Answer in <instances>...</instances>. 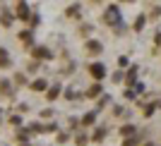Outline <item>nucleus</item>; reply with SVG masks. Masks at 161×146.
<instances>
[{
	"label": "nucleus",
	"instance_id": "obj_1",
	"mask_svg": "<svg viewBox=\"0 0 161 146\" xmlns=\"http://www.w3.org/2000/svg\"><path fill=\"white\" fill-rule=\"evenodd\" d=\"M118 19H120L118 7H111V10H108V14H106V22H118Z\"/></svg>",
	"mask_w": 161,
	"mask_h": 146
},
{
	"label": "nucleus",
	"instance_id": "obj_2",
	"mask_svg": "<svg viewBox=\"0 0 161 146\" xmlns=\"http://www.w3.org/2000/svg\"><path fill=\"white\" fill-rule=\"evenodd\" d=\"M92 74H94V77H103V74H106V70H103V65H92Z\"/></svg>",
	"mask_w": 161,
	"mask_h": 146
},
{
	"label": "nucleus",
	"instance_id": "obj_3",
	"mask_svg": "<svg viewBox=\"0 0 161 146\" xmlns=\"http://www.w3.org/2000/svg\"><path fill=\"white\" fill-rule=\"evenodd\" d=\"M89 53H101V43H89Z\"/></svg>",
	"mask_w": 161,
	"mask_h": 146
},
{
	"label": "nucleus",
	"instance_id": "obj_4",
	"mask_svg": "<svg viewBox=\"0 0 161 146\" xmlns=\"http://www.w3.org/2000/svg\"><path fill=\"white\" fill-rule=\"evenodd\" d=\"M99 91H101V86H99V84H96V86H92V91H89V96H99Z\"/></svg>",
	"mask_w": 161,
	"mask_h": 146
},
{
	"label": "nucleus",
	"instance_id": "obj_5",
	"mask_svg": "<svg viewBox=\"0 0 161 146\" xmlns=\"http://www.w3.org/2000/svg\"><path fill=\"white\" fill-rule=\"evenodd\" d=\"M17 14H19V17H27V7H24V5H19V12H17Z\"/></svg>",
	"mask_w": 161,
	"mask_h": 146
},
{
	"label": "nucleus",
	"instance_id": "obj_6",
	"mask_svg": "<svg viewBox=\"0 0 161 146\" xmlns=\"http://www.w3.org/2000/svg\"><path fill=\"white\" fill-rule=\"evenodd\" d=\"M0 62H2V65H7V55H5V50H0Z\"/></svg>",
	"mask_w": 161,
	"mask_h": 146
}]
</instances>
